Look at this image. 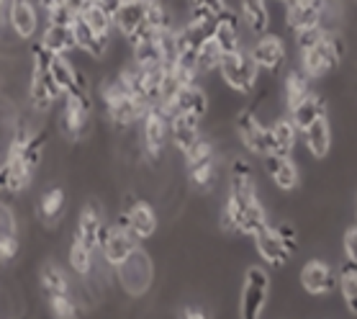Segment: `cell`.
Listing matches in <instances>:
<instances>
[{"label":"cell","instance_id":"obj_11","mask_svg":"<svg viewBox=\"0 0 357 319\" xmlns=\"http://www.w3.org/2000/svg\"><path fill=\"white\" fill-rule=\"evenodd\" d=\"M301 288L311 296H329L337 288V273L324 260H309L298 273Z\"/></svg>","mask_w":357,"mask_h":319},{"label":"cell","instance_id":"obj_41","mask_svg":"<svg viewBox=\"0 0 357 319\" xmlns=\"http://www.w3.org/2000/svg\"><path fill=\"white\" fill-rule=\"evenodd\" d=\"M275 232L280 235V239H283L285 245H288V250H296V239H298V235H296V227L293 224H288V221H280L275 227Z\"/></svg>","mask_w":357,"mask_h":319},{"label":"cell","instance_id":"obj_16","mask_svg":"<svg viewBox=\"0 0 357 319\" xmlns=\"http://www.w3.org/2000/svg\"><path fill=\"white\" fill-rule=\"evenodd\" d=\"M73 36H75V47L80 52H85V54H90V57L103 59L108 54V41L111 39L98 36V34L93 31V26H90L80 13H77L73 21Z\"/></svg>","mask_w":357,"mask_h":319},{"label":"cell","instance_id":"obj_3","mask_svg":"<svg viewBox=\"0 0 357 319\" xmlns=\"http://www.w3.org/2000/svg\"><path fill=\"white\" fill-rule=\"evenodd\" d=\"M270 299V276L260 265H252L244 273L242 294H239V314L244 319H257L268 306Z\"/></svg>","mask_w":357,"mask_h":319},{"label":"cell","instance_id":"obj_25","mask_svg":"<svg viewBox=\"0 0 357 319\" xmlns=\"http://www.w3.org/2000/svg\"><path fill=\"white\" fill-rule=\"evenodd\" d=\"M291 111V121L296 124V129L303 131L309 129L311 124L317 121V119H321V116H326L324 111V101L319 98V96H314V93H309L303 101H298L293 108H288Z\"/></svg>","mask_w":357,"mask_h":319},{"label":"cell","instance_id":"obj_44","mask_svg":"<svg viewBox=\"0 0 357 319\" xmlns=\"http://www.w3.org/2000/svg\"><path fill=\"white\" fill-rule=\"evenodd\" d=\"M183 317H188V319H201V317H206V311H203V309H185V311H183Z\"/></svg>","mask_w":357,"mask_h":319},{"label":"cell","instance_id":"obj_36","mask_svg":"<svg viewBox=\"0 0 357 319\" xmlns=\"http://www.w3.org/2000/svg\"><path fill=\"white\" fill-rule=\"evenodd\" d=\"M293 34H296V47H298V52L309 50V47H317L319 41L326 36V31L319 24L306 26V29H298V31H293Z\"/></svg>","mask_w":357,"mask_h":319},{"label":"cell","instance_id":"obj_30","mask_svg":"<svg viewBox=\"0 0 357 319\" xmlns=\"http://www.w3.org/2000/svg\"><path fill=\"white\" fill-rule=\"evenodd\" d=\"M80 16L85 18L90 26H93V31H96L98 36H103V39H111V34H114V18L98 8L96 0H88V3H85V8L80 10Z\"/></svg>","mask_w":357,"mask_h":319},{"label":"cell","instance_id":"obj_23","mask_svg":"<svg viewBox=\"0 0 357 319\" xmlns=\"http://www.w3.org/2000/svg\"><path fill=\"white\" fill-rule=\"evenodd\" d=\"M41 47L52 54H73L77 47H75V36H73V26H57L49 24L41 34Z\"/></svg>","mask_w":357,"mask_h":319},{"label":"cell","instance_id":"obj_28","mask_svg":"<svg viewBox=\"0 0 357 319\" xmlns=\"http://www.w3.org/2000/svg\"><path fill=\"white\" fill-rule=\"evenodd\" d=\"M268 224V212L265 206L260 204V198H252L250 204L244 206L242 214H239V221H236V232L239 235H255L257 230H262Z\"/></svg>","mask_w":357,"mask_h":319},{"label":"cell","instance_id":"obj_12","mask_svg":"<svg viewBox=\"0 0 357 319\" xmlns=\"http://www.w3.org/2000/svg\"><path fill=\"white\" fill-rule=\"evenodd\" d=\"M252 239H255V247H257L260 258L268 262V265H275V268L288 265V260H291V250H288V245L280 239L275 227L265 224L262 230H257L255 235H252Z\"/></svg>","mask_w":357,"mask_h":319},{"label":"cell","instance_id":"obj_1","mask_svg":"<svg viewBox=\"0 0 357 319\" xmlns=\"http://www.w3.org/2000/svg\"><path fill=\"white\" fill-rule=\"evenodd\" d=\"M347 54V41L342 39L337 31H329L317 47L301 52V70L309 75L311 80H319L340 65Z\"/></svg>","mask_w":357,"mask_h":319},{"label":"cell","instance_id":"obj_7","mask_svg":"<svg viewBox=\"0 0 357 319\" xmlns=\"http://www.w3.org/2000/svg\"><path fill=\"white\" fill-rule=\"evenodd\" d=\"M252 62L260 67V73L275 75L285 62V41L278 34H260L250 50Z\"/></svg>","mask_w":357,"mask_h":319},{"label":"cell","instance_id":"obj_42","mask_svg":"<svg viewBox=\"0 0 357 319\" xmlns=\"http://www.w3.org/2000/svg\"><path fill=\"white\" fill-rule=\"evenodd\" d=\"M190 6H201V8H208L211 13H216V16H221L224 10L229 8L227 0H188Z\"/></svg>","mask_w":357,"mask_h":319},{"label":"cell","instance_id":"obj_26","mask_svg":"<svg viewBox=\"0 0 357 319\" xmlns=\"http://www.w3.org/2000/svg\"><path fill=\"white\" fill-rule=\"evenodd\" d=\"M311 93V77L303 70H291L283 77V103L288 108H293L298 101H303Z\"/></svg>","mask_w":357,"mask_h":319},{"label":"cell","instance_id":"obj_10","mask_svg":"<svg viewBox=\"0 0 357 319\" xmlns=\"http://www.w3.org/2000/svg\"><path fill=\"white\" fill-rule=\"evenodd\" d=\"M167 116L175 114H195L206 119L208 111H211V101H208V93L198 85V82H190V85H183V88L175 93V98L162 108Z\"/></svg>","mask_w":357,"mask_h":319},{"label":"cell","instance_id":"obj_15","mask_svg":"<svg viewBox=\"0 0 357 319\" xmlns=\"http://www.w3.org/2000/svg\"><path fill=\"white\" fill-rule=\"evenodd\" d=\"M126 224H129V230L134 232V237H137L139 242H142V239H149L157 232L155 209L146 204V201H134V198H129Z\"/></svg>","mask_w":357,"mask_h":319},{"label":"cell","instance_id":"obj_24","mask_svg":"<svg viewBox=\"0 0 357 319\" xmlns=\"http://www.w3.org/2000/svg\"><path fill=\"white\" fill-rule=\"evenodd\" d=\"M270 134H273V152L283 157H291L296 144H298V129L288 116H280L275 124H270Z\"/></svg>","mask_w":357,"mask_h":319},{"label":"cell","instance_id":"obj_9","mask_svg":"<svg viewBox=\"0 0 357 319\" xmlns=\"http://www.w3.org/2000/svg\"><path fill=\"white\" fill-rule=\"evenodd\" d=\"M29 98H31L33 111L47 114L59 98H65V93H62V88H59L57 82L52 80L47 67H33L31 80H29Z\"/></svg>","mask_w":357,"mask_h":319},{"label":"cell","instance_id":"obj_13","mask_svg":"<svg viewBox=\"0 0 357 319\" xmlns=\"http://www.w3.org/2000/svg\"><path fill=\"white\" fill-rule=\"evenodd\" d=\"M10 31L18 39H31L36 29H39V13H36V3L33 0H8V10H6Z\"/></svg>","mask_w":357,"mask_h":319},{"label":"cell","instance_id":"obj_22","mask_svg":"<svg viewBox=\"0 0 357 319\" xmlns=\"http://www.w3.org/2000/svg\"><path fill=\"white\" fill-rule=\"evenodd\" d=\"M239 13L250 34L260 36L270 31V10L268 0H239Z\"/></svg>","mask_w":357,"mask_h":319},{"label":"cell","instance_id":"obj_20","mask_svg":"<svg viewBox=\"0 0 357 319\" xmlns=\"http://www.w3.org/2000/svg\"><path fill=\"white\" fill-rule=\"evenodd\" d=\"M106 227V221H103V214L98 209V204L82 206L80 212V219H77V232H75V237L82 239L85 245H90L93 250L98 247V239H100V232Z\"/></svg>","mask_w":357,"mask_h":319},{"label":"cell","instance_id":"obj_40","mask_svg":"<svg viewBox=\"0 0 357 319\" xmlns=\"http://www.w3.org/2000/svg\"><path fill=\"white\" fill-rule=\"evenodd\" d=\"M342 253H344V260L357 262V224L344 232V237H342Z\"/></svg>","mask_w":357,"mask_h":319},{"label":"cell","instance_id":"obj_32","mask_svg":"<svg viewBox=\"0 0 357 319\" xmlns=\"http://www.w3.org/2000/svg\"><path fill=\"white\" fill-rule=\"evenodd\" d=\"M39 214H41V219L49 221V224H54V221L62 219V214H65V191L49 188L39 201Z\"/></svg>","mask_w":357,"mask_h":319},{"label":"cell","instance_id":"obj_8","mask_svg":"<svg viewBox=\"0 0 357 319\" xmlns=\"http://www.w3.org/2000/svg\"><path fill=\"white\" fill-rule=\"evenodd\" d=\"M100 250H103V260L111 265V268H119L123 260H129L131 253L139 250V239L134 237V232L129 227H108L106 237L100 242Z\"/></svg>","mask_w":357,"mask_h":319},{"label":"cell","instance_id":"obj_6","mask_svg":"<svg viewBox=\"0 0 357 319\" xmlns=\"http://www.w3.org/2000/svg\"><path fill=\"white\" fill-rule=\"evenodd\" d=\"M236 134H239L242 147L250 149L252 155L265 157L268 152H273V134H270V126L257 121L252 111H239V114H236Z\"/></svg>","mask_w":357,"mask_h":319},{"label":"cell","instance_id":"obj_5","mask_svg":"<svg viewBox=\"0 0 357 319\" xmlns=\"http://www.w3.org/2000/svg\"><path fill=\"white\" fill-rule=\"evenodd\" d=\"M116 273H119L123 291L131 296H139L144 294L149 283H152V260H149V255L144 250H134L129 260H123L116 268Z\"/></svg>","mask_w":357,"mask_h":319},{"label":"cell","instance_id":"obj_31","mask_svg":"<svg viewBox=\"0 0 357 319\" xmlns=\"http://www.w3.org/2000/svg\"><path fill=\"white\" fill-rule=\"evenodd\" d=\"M270 180H273V186H275L278 191H283V193H288V191H296L298 188V165L293 163L291 157H283L280 160V165L275 168V172L270 175Z\"/></svg>","mask_w":357,"mask_h":319},{"label":"cell","instance_id":"obj_17","mask_svg":"<svg viewBox=\"0 0 357 319\" xmlns=\"http://www.w3.org/2000/svg\"><path fill=\"white\" fill-rule=\"evenodd\" d=\"M301 134H303V147L309 149L311 157L321 160V157H326L329 152H332L334 137H332V124H329V116L317 119L309 129H303Z\"/></svg>","mask_w":357,"mask_h":319},{"label":"cell","instance_id":"obj_27","mask_svg":"<svg viewBox=\"0 0 357 319\" xmlns=\"http://www.w3.org/2000/svg\"><path fill=\"white\" fill-rule=\"evenodd\" d=\"M337 288H340L342 299H344V306L349 309V314L357 317V262L344 260L340 268V276H337Z\"/></svg>","mask_w":357,"mask_h":319},{"label":"cell","instance_id":"obj_38","mask_svg":"<svg viewBox=\"0 0 357 319\" xmlns=\"http://www.w3.org/2000/svg\"><path fill=\"white\" fill-rule=\"evenodd\" d=\"M18 255V237L16 235H0V262L16 260Z\"/></svg>","mask_w":357,"mask_h":319},{"label":"cell","instance_id":"obj_33","mask_svg":"<svg viewBox=\"0 0 357 319\" xmlns=\"http://www.w3.org/2000/svg\"><path fill=\"white\" fill-rule=\"evenodd\" d=\"M131 62L139 67L165 65L162 50H160V44H157V36L149 41H142V44H134V47H131Z\"/></svg>","mask_w":357,"mask_h":319},{"label":"cell","instance_id":"obj_14","mask_svg":"<svg viewBox=\"0 0 357 319\" xmlns=\"http://www.w3.org/2000/svg\"><path fill=\"white\" fill-rule=\"evenodd\" d=\"M321 10H324V0H288L285 3V26L291 31L317 26L321 21Z\"/></svg>","mask_w":357,"mask_h":319},{"label":"cell","instance_id":"obj_34","mask_svg":"<svg viewBox=\"0 0 357 319\" xmlns=\"http://www.w3.org/2000/svg\"><path fill=\"white\" fill-rule=\"evenodd\" d=\"M70 268H73L80 279L90 276V270H93V247L85 245V242L77 237L73 239V247H70Z\"/></svg>","mask_w":357,"mask_h":319},{"label":"cell","instance_id":"obj_45","mask_svg":"<svg viewBox=\"0 0 357 319\" xmlns=\"http://www.w3.org/2000/svg\"><path fill=\"white\" fill-rule=\"evenodd\" d=\"M85 3H88V0H67V6H70L75 13H80V10L85 8Z\"/></svg>","mask_w":357,"mask_h":319},{"label":"cell","instance_id":"obj_37","mask_svg":"<svg viewBox=\"0 0 357 319\" xmlns=\"http://www.w3.org/2000/svg\"><path fill=\"white\" fill-rule=\"evenodd\" d=\"M49 302H52V314H57V317H77V304L73 302V296L70 294H57V296H49Z\"/></svg>","mask_w":357,"mask_h":319},{"label":"cell","instance_id":"obj_4","mask_svg":"<svg viewBox=\"0 0 357 319\" xmlns=\"http://www.w3.org/2000/svg\"><path fill=\"white\" fill-rule=\"evenodd\" d=\"M170 142V116L160 106H149L142 116V144L152 160L165 155V147Z\"/></svg>","mask_w":357,"mask_h":319},{"label":"cell","instance_id":"obj_39","mask_svg":"<svg viewBox=\"0 0 357 319\" xmlns=\"http://www.w3.org/2000/svg\"><path fill=\"white\" fill-rule=\"evenodd\" d=\"M47 16H49V24H57V26H73L75 21V13L70 6H57V8H52L47 10Z\"/></svg>","mask_w":357,"mask_h":319},{"label":"cell","instance_id":"obj_19","mask_svg":"<svg viewBox=\"0 0 357 319\" xmlns=\"http://www.w3.org/2000/svg\"><path fill=\"white\" fill-rule=\"evenodd\" d=\"M239 18H236L234 10H224L219 18H216V29H213V41L219 44V50L224 54L229 52L242 50V31H239Z\"/></svg>","mask_w":357,"mask_h":319},{"label":"cell","instance_id":"obj_29","mask_svg":"<svg viewBox=\"0 0 357 319\" xmlns=\"http://www.w3.org/2000/svg\"><path fill=\"white\" fill-rule=\"evenodd\" d=\"M221 57H224V52L219 50V44L213 41V36L203 41L201 47H198V54H195V70H198V75H216Z\"/></svg>","mask_w":357,"mask_h":319},{"label":"cell","instance_id":"obj_43","mask_svg":"<svg viewBox=\"0 0 357 319\" xmlns=\"http://www.w3.org/2000/svg\"><path fill=\"white\" fill-rule=\"evenodd\" d=\"M41 6H44V10H52L57 8V6H67V0H39Z\"/></svg>","mask_w":357,"mask_h":319},{"label":"cell","instance_id":"obj_35","mask_svg":"<svg viewBox=\"0 0 357 319\" xmlns=\"http://www.w3.org/2000/svg\"><path fill=\"white\" fill-rule=\"evenodd\" d=\"M41 288H44L49 296L70 294L67 276L62 273V268H57V265H54V262H49V265H44V268H41Z\"/></svg>","mask_w":357,"mask_h":319},{"label":"cell","instance_id":"obj_21","mask_svg":"<svg viewBox=\"0 0 357 319\" xmlns=\"http://www.w3.org/2000/svg\"><path fill=\"white\" fill-rule=\"evenodd\" d=\"M144 8H146V0H126L119 13L114 16V31L119 36H131L137 31L139 26L144 24Z\"/></svg>","mask_w":357,"mask_h":319},{"label":"cell","instance_id":"obj_18","mask_svg":"<svg viewBox=\"0 0 357 319\" xmlns=\"http://www.w3.org/2000/svg\"><path fill=\"white\" fill-rule=\"evenodd\" d=\"M201 116L195 114H175L170 116V142L175 144V147L180 149V152H185L193 142H198V137H201Z\"/></svg>","mask_w":357,"mask_h":319},{"label":"cell","instance_id":"obj_2","mask_svg":"<svg viewBox=\"0 0 357 319\" xmlns=\"http://www.w3.org/2000/svg\"><path fill=\"white\" fill-rule=\"evenodd\" d=\"M216 75H219L221 82H224L229 90H234L239 96H250L252 90L257 88L260 67L252 62V57L247 52L236 50L221 57V65H219V70H216Z\"/></svg>","mask_w":357,"mask_h":319}]
</instances>
